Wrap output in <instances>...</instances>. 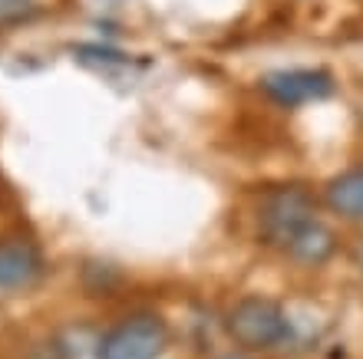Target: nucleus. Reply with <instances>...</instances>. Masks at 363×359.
Segmentation results:
<instances>
[{
  "label": "nucleus",
  "mask_w": 363,
  "mask_h": 359,
  "mask_svg": "<svg viewBox=\"0 0 363 359\" xmlns=\"http://www.w3.org/2000/svg\"><path fill=\"white\" fill-rule=\"evenodd\" d=\"M317 217H320V198L314 188H307L301 181L274 185L258 198V211H255L258 241L284 254L287 244Z\"/></svg>",
  "instance_id": "f257e3e1"
},
{
  "label": "nucleus",
  "mask_w": 363,
  "mask_h": 359,
  "mask_svg": "<svg viewBox=\"0 0 363 359\" xmlns=\"http://www.w3.org/2000/svg\"><path fill=\"white\" fill-rule=\"evenodd\" d=\"M225 330L248 353H274L294 340V323L287 310L261 293H248L235 300V307L225 313Z\"/></svg>",
  "instance_id": "f03ea898"
},
{
  "label": "nucleus",
  "mask_w": 363,
  "mask_h": 359,
  "mask_svg": "<svg viewBox=\"0 0 363 359\" xmlns=\"http://www.w3.org/2000/svg\"><path fill=\"white\" fill-rule=\"evenodd\" d=\"M258 89L277 109H301V106L330 99L337 93V79L324 67H291L264 73L258 79Z\"/></svg>",
  "instance_id": "7ed1b4c3"
},
{
  "label": "nucleus",
  "mask_w": 363,
  "mask_h": 359,
  "mask_svg": "<svg viewBox=\"0 0 363 359\" xmlns=\"http://www.w3.org/2000/svg\"><path fill=\"white\" fill-rule=\"evenodd\" d=\"M169 326L155 313H133L99 340L96 359H162Z\"/></svg>",
  "instance_id": "20e7f679"
},
{
  "label": "nucleus",
  "mask_w": 363,
  "mask_h": 359,
  "mask_svg": "<svg viewBox=\"0 0 363 359\" xmlns=\"http://www.w3.org/2000/svg\"><path fill=\"white\" fill-rule=\"evenodd\" d=\"M43 254L33 241L0 237V290H30L43 277Z\"/></svg>",
  "instance_id": "39448f33"
},
{
  "label": "nucleus",
  "mask_w": 363,
  "mask_h": 359,
  "mask_svg": "<svg viewBox=\"0 0 363 359\" xmlns=\"http://www.w3.org/2000/svg\"><path fill=\"white\" fill-rule=\"evenodd\" d=\"M320 205L337 221L363 224V165H350L337 171L334 178H327L320 188Z\"/></svg>",
  "instance_id": "423d86ee"
},
{
  "label": "nucleus",
  "mask_w": 363,
  "mask_h": 359,
  "mask_svg": "<svg viewBox=\"0 0 363 359\" xmlns=\"http://www.w3.org/2000/svg\"><path fill=\"white\" fill-rule=\"evenodd\" d=\"M337 251H340V237H337V231L327 224L324 217H317V221H311V224L287 244L284 257L297 267L320 270V267H327L330 261H334Z\"/></svg>",
  "instance_id": "0eeeda50"
},
{
  "label": "nucleus",
  "mask_w": 363,
  "mask_h": 359,
  "mask_svg": "<svg viewBox=\"0 0 363 359\" xmlns=\"http://www.w3.org/2000/svg\"><path fill=\"white\" fill-rule=\"evenodd\" d=\"M37 17V0H0V33Z\"/></svg>",
  "instance_id": "6e6552de"
},
{
  "label": "nucleus",
  "mask_w": 363,
  "mask_h": 359,
  "mask_svg": "<svg viewBox=\"0 0 363 359\" xmlns=\"http://www.w3.org/2000/svg\"><path fill=\"white\" fill-rule=\"evenodd\" d=\"M357 270L363 274V234H360V241H357Z\"/></svg>",
  "instance_id": "1a4fd4ad"
},
{
  "label": "nucleus",
  "mask_w": 363,
  "mask_h": 359,
  "mask_svg": "<svg viewBox=\"0 0 363 359\" xmlns=\"http://www.w3.org/2000/svg\"><path fill=\"white\" fill-rule=\"evenodd\" d=\"M221 359H248V356H241V353H228V356H221Z\"/></svg>",
  "instance_id": "9d476101"
}]
</instances>
